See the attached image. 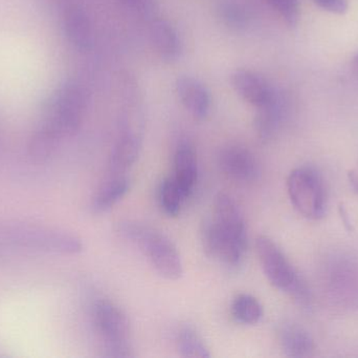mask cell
<instances>
[{
    "instance_id": "cell-12",
    "label": "cell",
    "mask_w": 358,
    "mask_h": 358,
    "mask_svg": "<svg viewBox=\"0 0 358 358\" xmlns=\"http://www.w3.org/2000/svg\"><path fill=\"white\" fill-rule=\"evenodd\" d=\"M176 92L183 106L196 119L202 120L208 117L210 109V92L199 80L181 76L176 80Z\"/></svg>"
},
{
    "instance_id": "cell-1",
    "label": "cell",
    "mask_w": 358,
    "mask_h": 358,
    "mask_svg": "<svg viewBox=\"0 0 358 358\" xmlns=\"http://www.w3.org/2000/svg\"><path fill=\"white\" fill-rule=\"evenodd\" d=\"M117 233L138 246L161 277L176 281L182 275L178 248L161 231L136 221H122L117 225Z\"/></svg>"
},
{
    "instance_id": "cell-20",
    "label": "cell",
    "mask_w": 358,
    "mask_h": 358,
    "mask_svg": "<svg viewBox=\"0 0 358 358\" xmlns=\"http://www.w3.org/2000/svg\"><path fill=\"white\" fill-rule=\"evenodd\" d=\"M183 200L185 198L174 178L165 179L159 191V201L165 214L169 216H178Z\"/></svg>"
},
{
    "instance_id": "cell-24",
    "label": "cell",
    "mask_w": 358,
    "mask_h": 358,
    "mask_svg": "<svg viewBox=\"0 0 358 358\" xmlns=\"http://www.w3.org/2000/svg\"><path fill=\"white\" fill-rule=\"evenodd\" d=\"M126 2L130 4L132 6H141L144 4V0H125Z\"/></svg>"
},
{
    "instance_id": "cell-19",
    "label": "cell",
    "mask_w": 358,
    "mask_h": 358,
    "mask_svg": "<svg viewBox=\"0 0 358 358\" xmlns=\"http://www.w3.org/2000/svg\"><path fill=\"white\" fill-rule=\"evenodd\" d=\"M179 355L185 358H210V353L203 338L189 326L181 328L178 336Z\"/></svg>"
},
{
    "instance_id": "cell-14",
    "label": "cell",
    "mask_w": 358,
    "mask_h": 358,
    "mask_svg": "<svg viewBox=\"0 0 358 358\" xmlns=\"http://www.w3.org/2000/svg\"><path fill=\"white\" fill-rule=\"evenodd\" d=\"M150 39L162 59L168 62L178 60L181 54V40L171 22L159 18L150 25Z\"/></svg>"
},
{
    "instance_id": "cell-7",
    "label": "cell",
    "mask_w": 358,
    "mask_h": 358,
    "mask_svg": "<svg viewBox=\"0 0 358 358\" xmlns=\"http://www.w3.org/2000/svg\"><path fill=\"white\" fill-rule=\"evenodd\" d=\"M92 315L104 345L129 344L130 322L117 305L108 300L98 301L94 303Z\"/></svg>"
},
{
    "instance_id": "cell-8",
    "label": "cell",
    "mask_w": 358,
    "mask_h": 358,
    "mask_svg": "<svg viewBox=\"0 0 358 358\" xmlns=\"http://www.w3.org/2000/svg\"><path fill=\"white\" fill-rule=\"evenodd\" d=\"M201 243L208 258L229 267L241 264L248 248L245 244L239 243L224 235L213 220L206 221L202 225Z\"/></svg>"
},
{
    "instance_id": "cell-22",
    "label": "cell",
    "mask_w": 358,
    "mask_h": 358,
    "mask_svg": "<svg viewBox=\"0 0 358 358\" xmlns=\"http://www.w3.org/2000/svg\"><path fill=\"white\" fill-rule=\"evenodd\" d=\"M289 25H296L300 16L299 0H266Z\"/></svg>"
},
{
    "instance_id": "cell-23",
    "label": "cell",
    "mask_w": 358,
    "mask_h": 358,
    "mask_svg": "<svg viewBox=\"0 0 358 358\" xmlns=\"http://www.w3.org/2000/svg\"><path fill=\"white\" fill-rule=\"evenodd\" d=\"M313 2L332 14H345L349 8L348 0H313Z\"/></svg>"
},
{
    "instance_id": "cell-2",
    "label": "cell",
    "mask_w": 358,
    "mask_h": 358,
    "mask_svg": "<svg viewBox=\"0 0 358 358\" xmlns=\"http://www.w3.org/2000/svg\"><path fill=\"white\" fill-rule=\"evenodd\" d=\"M0 242L6 245L54 254H77L83 250L81 240L71 233L24 223L0 227Z\"/></svg>"
},
{
    "instance_id": "cell-5",
    "label": "cell",
    "mask_w": 358,
    "mask_h": 358,
    "mask_svg": "<svg viewBox=\"0 0 358 358\" xmlns=\"http://www.w3.org/2000/svg\"><path fill=\"white\" fill-rule=\"evenodd\" d=\"M290 201L296 210L308 219L321 218L325 210V191L321 177L313 168L292 170L287 179Z\"/></svg>"
},
{
    "instance_id": "cell-15",
    "label": "cell",
    "mask_w": 358,
    "mask_h": 358,
    "mask_svg": "<svg viewBox=\"0 0 358 358\" xmlns=\"http://www.w3.org/2000/svg\"><path fill=\"white\" fill-rule=\"evenodd\" d=\"M176 176L173 177L183 198L193 193L198 178V163L195 151L191 145L183 143L178 146L174 158Z\"/></svg>"
},
{
    "instance_id": "cell-16",
    "label": "cell",
    "mask_w": 358,
    "mask_h": 358,
    "mask_svg": "<svg viewBox=\"0 0 358 358\" xmlns=\"http://www.w3.org/2000/svg\"><path fill=\"white\" fill-rule=\"evenodd\" d=\"M130 180L124 174H111L100 188L94 193L92 200V210L94 214H105L110 210L117 202L121 201L129 191Z\"/></svg>"
},
{
    "instance_id": "cell-17",
    "label": "cell",
    "mask_w": 358,
    "mask_h": 358,
    "mask_svg": "<svg viewBox=\"0 0 358 358\" xmlns=\"http://www.w3.org/2000/svg\"><path fill=\"white\" fill-rule=\"evenodd\" d=\"M282 350L288 357H308L315 350L308 332L294 324H286L280 331Z\"/></svg>"
},
{
    "instance_id": "cell-3",
    "label": "cell",
    "mask_w": 358,
    "mask_h": 358,
    "mask_svg": "<svg viewBox=\"0 0 358 358\" xmlns=\"http://www.w3.org/2000/svg\"><path fill=\"white\" fill-rule=\"evenodd\" d=\"M85 109L86 98L83 90L77 84H65L50 99L41 128L60 140L63 137L77 132Z\"/></svg>"
},
{
    "instance_id": "cell-10",
    "label": "cell",
    "mask_w": 358,
    "mask_h": 358,
    "mask_svg": "<svg viewBox=\"0 0 358 358\" xmlns=\"http://www.w3.org/2000/svg\"><path fill=\"white\" fill-rule=\"evenodd\" d=\"M221 170L238 182H252L258 176V165L252 153L240 145H229L219 156Z\"/></svg>"
},
{
    "instance_id": "cell-21",
    "label": "cell",
    "mask_w": 358,
    "mask_h": 358,
    "mask_svg": "<svg viewBox=\"0 0 358 358\" xmlns=\"http://www.w3.org/2000/svg\"><path fill=\"white\" fill-rule=\"evenodd\" d=\"M219 16L225 25L235 29L248 25L250 14L242 4L234 1H225L219 6Z\"/></svg>"
},
{
    "instance_id": "cell-11",
    "label": "cell",
    "mask_w": 358,
    "mask_h": 358,
    "mask_svg": "<svg viewBox=\"0 0 358 358\" xmlns=\"http://www.w3.org/2000/svg\"><path fill=\"white\" fill-rule=\"evenodd\" d=\"M214 221L224 235L248 245L245 222L236 202L225 193H219L214 203Z\"/></svg>"
},
{
    "instance_id": "cell-9",
    "label": "cell",
    "mask_w": 358,
    "mask_h": 358,
    "mask_svg": "<svg viewBox=\"0 0 358 358\" xmlns=\"http://www.w3.org/2000/svg\"><path fill=\"white\" fill-rule=\"evenodd\" d=\"M231 84L244 100L258 107V109L271 104L278 99L266 80L248 69L236 71L231 75Z\"/></svg>"
},
{
    "instance_id": "cell-6",
    "label": "cell",
    "mask_w": 358,
    "mask_h": 358,
    "mask_svg": "<svg viewBox=\"0 0 358 358\" xmlns=\"http://www.w3.org/2000/svg\"><path fill=\"white\" fill-rule=\"evenodd\" d=\"M256 249L263 273L269 283L281 291L300 294L298 275L277 244L268 237L260 235L257 239Z\"/></svg>"
},
{
    "instance_id": "cell-13",
    "label": "cell",
    "mask_w": 358,
    "mask_h": 358,
    "mask_svg": "<svg viewBox=\"0 0 358 358\" xmlns=\"http://www.w3.org/2000/svg\"><path fill=\"white\" fill-rule=\"evenodd\" d=\"M63 27L67 39L78 50H86L92 46V22L81 6L71 4L65 8Z\"/></svg>"
},
{
    "instance_id": "cell-4",
    "label": "cell",
    "mask_w": 358,
    "mask_h": 358,
    "mask_svg": "<svg viewBox=\"0 0 358 358\" xmlns=\"http://www.w3.org/2000/svg\"><path fill=\"white\" fill-rule=\"evenodd\" d=\"M144 120L138 105H129L121 120L120 136L109 158L110 174H124L138 160L142 149Z\"/></svg>"
},
{
    "instance_id": "cell-18",
    "label": "cell",
    "mask_w": 358,
    "mask_h": 358,
    "mask_svg": "<svg viewBox=\"0 0 358 358\" xmlns=\"http://www.w3.org/2000/svg\"><path fill=\"white\" fill-rule=\"evenodd\" d=\"M231 313L238 323L256 325L263 317V309L259 301L250 294H242L236 296L231 304Z\"/></svg>"
}]
</instances>
